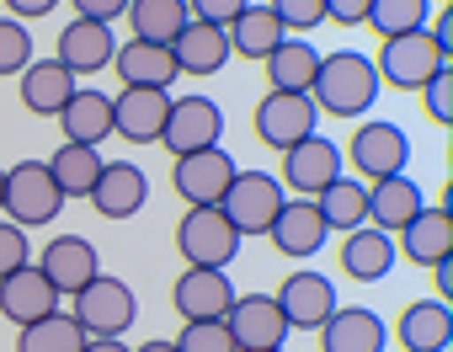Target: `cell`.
<instances>
[{
  "instance_id": "cell-11",
  "label": "cell",
  "mask_w": 453,
  "mask_h": 352,
  "mask_svg": "<svg viewBox=\"0 0 453 352\" xmlns=\"http://www.w3.org/2000/svg\"><path fill=\"white\" fill-rule=\"evenodd\" d=\"M342 144H331V139H320V134H310V139H299L294 149H283V171H278V182H283V193H299V198H315V193H326L336 176H342Z\"/></svg>"
},
{
  "instance_id": "cell-1",
  "label": "cell",
  "mask_w": 453,
  "mask_h": 352,
  "mask_svg": "<svg viewBox=\"0 0 453 352\" xmlns=\"http://www.w3.org/2000/svg\"><path fill=\"white\" fill-rule=\"evenodd\" d=\"M310 102H315V112H331V118H363V112L379 102L373 59H368V54H357V49L320 54V70H315Z\"/></svg>"
},
{
  "instance_id": "cell-37",
  "label": "cell",
  "mask_w": 453,
  "mask_h": 352,
  "mask_svg": "<svg viewBox=\"0 0 453 352\" xmlns=\"http://www.w3.org/2000/svg\"><path fill=\"white\" fill-rule=\"evenodd\" d=\"M33 65V33L17 17H0V80H12Z\"/></svg>"
},
{
  "instance_id": "cell-41",
  "label": "cell",
  "mask_w": 453,
  "mask_h": 352,
  "mask_svg": "<svg viewBox=\"0 0 453 352\" xmlns=\"http://www.w3.org/2000/svg\"><path fill=\"white\" fill-rule=\"evenodd\" d=\"M27 262H33L27 230H22V225H12V219H0V278L17 272V267H27Z\"/></svg>"
},
{
  "instance_id": "cell-39",
  "label": "cell",
  "mask_w": 453,
  "mask_h": 352,
  "mask_svg": "<svg viewBox=\"0 0 453 352\" xmlns=\"http://www.w3.org/2000/svg\"><path fill=\"white\" fill-rule=\"evenodd\" d=\"M176 352H235V341L224 320H187L176 336Z\"/></svg>"
},
{
  "instance_id": "cell-50",
  "label": "cell",
  "mask_w": 453,
  "mask_h": 352,
  "mask_svg": "<svg viewBox=\"0 0 453 352\" xmlns=\"http://www.w3.org/2000/svg\"><path fill=\"white\" fill-rule=\"evenodd\" d=\"M0 203H6V171H0Z\"/></svg>"
},
{
  "instance_id": "cell-2",
  "label": "cell",
  "mask_w": 453,
  "mask_h": 352,
  "mask_svg": "<svg viewBox=\"0 0 453 352\" xmlns=\"http://www.w3.org/2000/svg\"><path fill=\"white\" fill-rule=\"evenodd\" d=\"M70 315H75V325L86 331V341H96V336H123V331L134 325V315H139V299H134V288H128L123 278L96 272V278L70 299Z\"/></svg>"
},
{
  "instance_id": "cell-40",
  "label": "cell",
  "mask_w": 453,
  "mask_h": 352,
  "mask_svg": "<svg viewBox=\"0 0 453 352\" xmlns=\"http://www.w3.org/2000/svg\"><path fill=\"white\" fill-rule=\"evenodd\" d=\"M421 107H426V118H432L437 128L453 123V70H437V75L421 86Z\"/></svg>"
},
{
  "instance_id": "cell-47",
  "label": "cell",
  "mask_w": 453,
  "mask_h": 352,
  "mask_svg": "<svg viewBox=\"0 0 453 352\" xmlns=\"http://www.w3.org/2000/svg\"><path fill=\"white\" fill-rule=\"evenodd\" d=\"M426 272L437 278V299H448V294H453V256H442V262H432Z\"/></svg>"
},
{
  "instance_id": "cell-46",
  "label": "cell",
  "mask_w": 453,
  "mask_h": 352,
  "mask_svg": "<svg viewBox=\"0 0 453 352\" xmlns=\"http://www.w3.org/2000/svg\"><path fill=\"white\" fill-rule=\"evenodd\" d=\"M442 54H453V11H437V27H426Z\"/></svg>"
},
{
  "instance_id": "cell-31",
  "label": "cell",
  "mask_w": 453,
  "mask_h": 352,
  "mask_svg": "<svg viewBox=\"0 0 453 352\" xmlns=\"http://www.w3.org/2000/svg\"><path fill=\"white\" fill-rule=\"evenodd\" d=\"M128 27H134V38L139 43H160V49H171L176 43V33L192 22V11H187V0H128Z\"/></svg>"
},
{
  "instance_id": "cell-44",
  "label": "cell",
  "mask_w": 453,
  "mask_h": 352,
  "mask_svg": "<svg viewBox=\"0 0 453 352\" xmlns=\"http://www.w3.org/2000/svg\"><path fill=\"white\" fill-rule=\"evenodd\" d=\"M70 6H75V17H86V22H118L123 11H128V0H70Z\"/></svg>"
},
{
  "instance_id": "cell-19",
  "label": "cell",
  "mask_w": 453,
  "mask_h": 352,
  "mask_svg": "<svg viewBox=\"0 0 453 352\" xmlns=\"http://www.w3.org/2000/svg\"><path fill=\"white\" fill-rule=\"evenodd\" d=\"M54 310H59V294H54V283L33 262L0 278V315H6L17 331L33 325V320H43V315H54Z\"/></svg>"
},
{
  "instance_id": "cell-20",
  "label": "cell",
  "mask_w": 453,
  "mask_h": 352,
  "mask_svg": "<svg viewBox=\"0 0 453 352\" xmlns=\"http://www.w3.org/2000/svg\"><path fill=\"white\" fill-rule=\"evenodd\" d=\"M165 112H171V91H128L123 86L112 96V134L128 144H160Z\"/></svg>"
},
{
  "instance_id": "cell-16",
  "label": "cell",
  "mask_w": 453,
  "mask_h": 352,
  "mask_svg": "<svg viewBox=\"0 0 453 352\" xmlns=\"http://www.w3.org/2000/svg\"><path fill=\"white\" fill-rule=\"evenodd\" d=\"M86 198H91V209L102 219H134L150 203V176L134 160H102V176H96V187Z\"/></svg>"
},
{
  "instance_id": "cell-35",
  "label": "cell",
  "mask_w": 453,
  "mask_h": 352,
  "mask_svg": "<svg viewBox=\"0 0 453 352\" xmlns=\"http://www.w3.org/2000/svg\"><path fill=\"white\" fill-rule=\"evenodd\" d=\"M17 352H86V331L75 325L70 310H54L33 325H22L17 336Z\"/></svg>"
},
{
  "instance_id": "cell-32",
  "label": "cell",
  "mask_w": 453,
  "mask_h": 352,
  "mask_svg": "<svg viewBox=\"0 0 453 352\" xmlns=\"http://www.w3.org/2000/svg\"><path fill=\"white\" fill-rule=\"evenodd\" d=\"M224 38H230V54H235V59H267L288 33H283V22H278L267 6H257V0H251V6H246L230 27H224Z\"/></svg>"
},
{
  "instance_id": "cell-9",
  "label": "cell",
  "mask_w": 453,
  "mask_h": 352,
  "mask_svg": "<svg viewBox=\"0 0 453 352\" xmlns=\"http://www.w3.org/2000/svg\"><path fill=\"white\" fill-rule=\"evenodd\" d=\"M224 139V112L213 96H171V112H165V128H160V144L176 155H197V149H213Z\"/></svg>"
},
{
  "instance_id": "cell-24",
  "label": "cell",
  "mask_w": 453,
  "mask_h": 352,
  "mask_svg": "<svg viewBox=\"0 0 453 352\" xmlns=\"http://www.w3.org/2000/svg\"><path fill=\"white\" fill-rule=\"evenodd\" d=\"M426 209L421 198V182H411V176H384V182H368V225L384 230V235H400L416 214Z\"/></svg>"
},
{
  "instance_id": "cell-42",
  "label": "cell",
  "mask_w": 453,
  "mask_h": 352,
  "mask_svg": "<svg viewBox=\"0 0 453 352\" xmlns=\"http://www.w3.org/2000/svg\"><path fill=\"white\" fill-rule=\"evenodd\" d=\"M246 6H251V0H187L192 22H208V27H230Z\"/></svg>"
},
{
  "instance_id": "cell-27",
  "label": "cell",
  "mask_w": 453,
  "mask_h": 352,
  "mask_svg": "<svg viewBox=\"0 0 453 352\" xmlns=\"http://www.w3.org/2000/svg\"><path fill=\"white\" fill-rule=\"evenodd\" d=\"M267 86L273 91H288V96H310L315 86V70H320V49L310 38H283L267 59Z\"/></svg>"
},
{
  "instance_id": "cell-21",
  "label": "cell",
  "mask_w": 453,
  "mask_h": 352,
  "mask_svg": "<svg viewBox=\"0 0 453 352\" xmlns=\"http://www.w3.org/2000/svg\"><path fill=\"white\" fill-rule=\"evenodd\" d=\"M395 341H400V352H448V341H453V310H448V299H416V304H405L400 320H395Z\"/></svg>"
},
{
  "instance_id": "cell-38",
  "label": "cell",
  "mask_w": 453,
  "mask_h": 352,
  "mask_svg": "<svg viewBox=\"0 0 453 352\" xmlns=\"http://www.w3.org/2000/svg\"><path fill=\"white\" fill-rule=\"evenodd\" d=\"M267 11L283 22L288 38H310L326 22V0H267Z\"/></svg>"
},
{
  "instance_id": "cell-22",
  "label": "cell",
  "mask_w": 453,
  "mask_h": 352,
  "mask_svg": "<svg viewBox=\"0 0 453 352\" xmlns=\"http://www.w3.org/2000/svg\"><path fill=\"white\" fill-rule=\"evenodd\" d=\"M384 347H389V325L363 304L352 310L336 304L331 320L320 325V352H384Z\"/></svg>"
},
{
  "instance_id": "cell-51",
  "label": "cell",
  "mask_w": 453,
  "mask_h": 352,
  "mask_svg": "<svg viewBox=\"0 0 453 352\" xmlns=\"http://www.w3.org/2000/svg\"><path fill=\"white\" fill-rule=\"evenodd\" d=\"M442 6H448V0H442Z\"/></svg>"
},
{
  "instance_id": "cell-12",
  "label": "cell",
  "mask_w": 453,
  "mask_h": 352,
  "mask_svg": "<svg viewBox=\"0 0 453 352\" xmlns=\"http://www.w3.org/2000/svg\"><path fill=\"white\" fill-rule=\"evenodd\" d=\"M315 123H320L315 102L310 96H288V91H267L257 102V112H251V128H257V139L267 149H294L299 139L315 134Z\"/></svg>"
},
{
  "instance_id": "cell-3",
  "label": "cell",
  "mask_w": 453,
  "mask_h": 352,
  "mask_svg": "<svg viewBox=\"0 0 453 352\" xmlns=\"http://www.w3.org/2000/svg\"><path fill=\"white\" fill-rule=\"evenodd\" d=\"M65 203H70V198L54 187V176H49L43 160H17V165L6 171V203H0V214H6L12 225H22V230L54 225V219L65 214Z\"/></svg>"
},
{
  "instance_id": "cell-28",
  "label": "cell",
  "mask_w": 453,
  "mask_h": 352,
  "mask_svg": "<svg viewBox=\"0 0 453 352\" xmlns=\"http://www.w3.org/2000/svg\"><path fill=\"white\" fill-rule=\"evenodd\" d=\"M59 128H65L70 144H102V139H112V96L96 91V86H75V96L59 112Z\"/></svg>"
},
{
  "instance_id": "cell-18",
  "label": "cell",
  "mask_w": 453,
  "mask_h": 352,
  "mask_svg": "<svg viewBox=\"0 0 453 352\" xmlns=\"http://www.w3.org/2000/svg\"><path fill=\"white\" fill-rule=\"evenodd\" d=\"M273 246H278V256H294V262H310V256H320V246L331 241V230H326V219H320V209L310 203V198H288L283 209H278V219H273Z\"/></svg>"
},
{
  "instance_id": "cell-43",
  "label": "cell",
  "mask_w": 453,
  "mask_h": 352,
  "mask_svg": "<svg viewBox=\"0 0 453 352\" xmlns=\"http://www.w3.org/2000/svg\"><path fill=\"white\" fill-rule=\"evenodd\" d=\"M368 6H373V0H326V22H336V27H363V22H368Z\"/></svg>"
},
{
  "instance_id": "cell-29",
  "label": "cell",
  "mask_w": 453,
  "mask_h": 352,
  "mask_svg": "<svg viewBox=\"0 0 453 352\" xmlns=\"http://www.w3.org/2000/svg\"><path fill=\"white\" fill-rule=\"evenodd\" d=\"M400 251L416 262V267H432L442 256H453V219H448V203H426L405 230H400Z\"/></svg>"
},
{
  "instance_id": "cell-8",
  "label": "cell",
  "mask_w": 453,
  "mask_h": 352,
  "mask_svg": "<svg viewBox=\"0 0 453 352\" xmlns=\"http://www.w3.org/2000/svg\"><path fill=\"white\" fill-rule=\"evenodd\" d=\"M235 155L224 149V144H213V149H197V155H176L171 160V187H176V198L187 203V209H213L219 198H224V187L235 182Z\"/></svg>"
},
{
  "instance_id": "cell-34",
  "label": "cell",
  "mask_w": 453,
  "mask_h": 352,
  "mask_svg": "<svg viewBox=\"0 0 453 352\" xmlns=\"http://www.w3.org/2000/svg\"><path fill=\"white\" fill-rule=\"evenodd\" d=\"M49 176H54V187L65 193V198H86L91 187H96V176H102V155H96V144H59L49 160Z\"/></svg>"
},
{
  "instance_id": "cell-15",
  "label": "cell",
  "mask_w": 453,
  "mask_h": 352,
  "mask_svg": "<svg viewBox=\"0 0 453 352\" xmlns=\"http://www.w3.org/2000/svg\"><path fill=\"white\" fill-rule=\"evenodd\" d=\"M38 272L54 283L59 299H75V294L102 272V256H96V246H91L86 235H54V241L43 246V256H38Z\"/></svg>"
},
{
  "instance_id": "cell-6",
  "label": "cell",
  "mask_w": 453,
  "mask_h": 352,
  "mask_svg": "<svg viewBox=\"0 0 453 352\" xmlns=\"http://www.w3.org/2000/svg\"><path fill=\"white\" fill-rule=\"evenodd\" d=\"M437 70H448V54L432 43V33H405V38H384L379 59H373V75L379 86H395V91H421Z\"/></svg>"
},
{
  "instance_id": "cell-36",
  "label": "cell",
  "mask_w": 453,
  "mask_h": 352,
  "mask_svg": "<svg viewBox=\"0 0 453 352\" xmlns=\"http://www.w3.org/2000/svg\"><path fill=\"white\" fill-rule=\"evenodd\" d=\"M432 17V0H373L368 6V27L379 38H405V33H421Z\"/></svg>"
},
{
  "instance_id": "cell-17",
  "label": "cell",
  "mask_w": 453,
  "mask_h": 352,
  "mask_svg": "<svg viewBox=\"0 0 453 352\" xmlns=\"http://www.w3.org/2000/svg\"><path fill=\"white\" fill-rule=\"evenodd\" d=\"M112 54H118L112 27H107V22H86V17H75V22L59 33V49H54V59H59L75 80H81V75L112 70Z\"/></svg>"
},
{
  "instance_id": "cell-23",
  "label": "cell",
  "mask_w": 453,
  "mask_h": 352,
  "mask_svg": "<svg viewBox=\"0 0 453 352\" xmlns=\"http://www.w3.org/2000/svg\"><path fill=\"white\" fill-rule=\"evenodd\" d=\"M171 59H176V75H197V80H208V75H219L224 65H230L235 54H230V38H224V27L187 22V27L176 33V43H171Z\"/></svg>"
},
{
  "instance_id": "cell-25",
  "label": "cell",
  "mask_w": 453,
  "mask_h": 352,
  "mask_svg": "<svg viewBox=\"0 0 453 352\" xmlns=\"http://www.w3.org/2000/svg\"><path fill=\"white\" fill-rule=\"evenodd\" d=\"M112 70H118V80H123L128 91H171V80H176V59H171V49H160V43H139V38L118 43Z\"/></svg>"
},
{
  "instance_id": "cell-33",
  "label": "cell",
  "mask_w": 453,
  "mask_h": 352,
  "mask_svg": "<svg viewBox=\"0 0 453 352\" xmlns=\"http://www.w3.org/2000/svg\"><path fill=\"white\" fill-rule=\"evenodd\" d=\"M310 203L320 209L326 230L352 235V230H363V225H368V182H352V176H336V182H331L326 193H315Z\"/></svg>"
},
{
  "instance_id": "cell-48",
  "label": "cell",
  "mask_w": 453,
  "mask_h": 352,
  "mask_svg": "<svg viewBox=\"0 0 453 352\" xmlns=\"http://www.w3.org/2000/svg\"><path fill=\"white\" fill-rule=\"evenodd\" d=\"M86 352H134L123 336H96V341H86Z\"/></svg>"
},
{
  "instance_id": "cell-26",
  "label": "cell",
  "mask_w": 453,
  "mask_h": 352,
  "mask_svg": "<svg viewBox=\"0 0 453 352\" xmlns=\"http://www.w3.org/2000/svg\"><path fill=\"white\" fill-rule=\"evenodd\" d=\"M17 80H22V107H27L33 118H59V112H65V102H70V96H75V86H81L59 59H33Z\"/></svg>"
},
{
  "instance_id": "cell-49",
  "label": "cell",
  "mask_w": 453,
  "mask_h": 352,
  "mask_svg": "<svg viewBox=\"0 0 453 352\" xmlns=\"http://www.w3.org/2000/svg\"><path fill=\"white\" fill-rule=\"evenodd\" d=\"M134 352H176V341H165V336H155V341H144V347H134Z\"/></svg>"
},
{
  "instance_id": "cell-45",
  "label": "cell",
  "mask_w": 453,
  "mask_h": 352,
  "mask_svg": "<svg viewBox=\"0 0 453 352\" xmlns=\"http://www.w3.org/2000/svg\"><path fill=\"white\" fill-rule=\"evenodd\" d=\"M6 6V17H17V22H33V17H49L59 0H0Z\"/></svg>"
},
{
  "instance_id": "cell-4",
  "label": "cell",
  "mask_w": 453,
  "mask_h": 352,
  "mask_svg": "<svg viewBox=\"0 0 453 352\" xmlns=\"http://www.w3.org/2000/svg\"><path fill=\"white\" fill-rule=\"evenodd\" d=\"M283 203H288V193H283V182L273 171H235V182L224 187V198H219L224 219L241 230V241L246 235H267Z\"/></svg>"
},
{
  "instance_id": "cell-5",
  "label": "cell",
  "mask_w": 453,
  "mask_h": 352,
  "mask_svg": "<svg viewBox=\"0 0 453 352\" xmlns=\"http://www.w3.org/2000/svg\"><path fill=\"white\" fill-rule=\"evenodd\" d=\"M176 251L187 267H224L230 272L235 251H241V230L224 219V209H187L176 225Z\"/></svg>"
},
{
  "instance_id": "cell-30",
  "label": "cell",
  "mask_w": 453,
  "mask_h": 352,
  "mask_svg": "<svg viewBox=\"0 0 453 352\" xmlns=\"http://www.w3.org/2000/svg\"><path fill=\"white\" fill-rule=\"evenodd\" d=\"M389 267H395V235L363 225V230H352V235L342 241V272H347L352 283H379Z\"/></svg>"
},
{
  "instance_id": "cell-7",
  "label": "cell",
  "mask_w": 453,
  "mask_h": 352,
  "mask_svg": "<svg viewBox=\"0 0 453 352\" xmlns=\"http://www.w3.org/2000/svg\"><path fill=\"white\" fill-rule=\"evenodd\" d=\"M342 160H352L357 182H384V176H400L411 160V134L395 118H368L352 134V149H342Z\"/></svg>"
},
{
  "instance_id": "cell-14",
  "label": "cell",
  "mask_w": 453,
  "mask_h": 352,
  "mask_svg": "<svg viewBox=\"0 0 453 352\" xmlns=\"http://www.w3.org/2000/svg\"><path fill=\"white\" fill-rule=\"evenodd\" d=\"M171 304L181 320H224L235 304V283L224 267H187L171 288Z\"/></svg>"
},
{
  "instance_id": "cell-13",
  "label": "cell",
  "mask_w": 453,
  "mask_h": 352,
  "mask_svg": "<svg viewBox=\"0 0 453 352\" xmlns=\"http://www.w3.org/2000/svg\"><path fill=\"white\" fill-rule=\"evenodd\" d=\"M273 299H278V310H283L288 331H320V325L331 320V310L342 304V299H336V283H331L326 272H315V267L288 272V278H283V288H278Z\"/></svg>"
},
{
  "instance_id": "cell-10",
  "label": "cell",
  "mask_w": 453,
  "mask_h": 352,
  "mask_svg": "<svg viewBox=\"0 0 453 352\" xmlns=\"http://www.w3.org/2000/svg\"><path fill=\"white\" fill-rule=\"evenodd\" d=\"M224 325H230L235 352H283V341H288V320L273 294H235Z\"/></svg>"
}]
</instances>
